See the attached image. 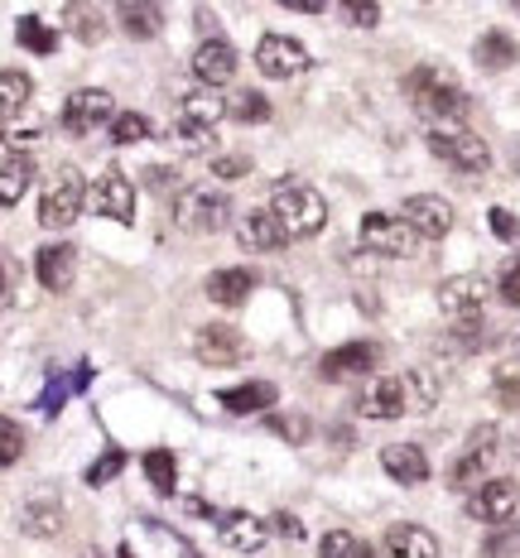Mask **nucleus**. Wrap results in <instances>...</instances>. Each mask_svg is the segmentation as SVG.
Segmentation results:
<instances>
[{
    "label": "nucleus",
    "mask_w": 520,
    "mask_h": 558,
    "mask_svg": "<svg viewBox=\"0 0 520 558\" xmlns=\"http://www.w3.org/2000/svg\"><path fill=\"white\" fill-rule=\"evenodd\" d=\"M404 97L414 101V111H420L430 125H462V116L472 111L468 92H462L444 68H430V63L410 68V77H404Z\"/></svg>",
    "instance_id": "1"
},
{
    "label": "nucleus",
    "mask_w": 520,
    "mask_h": 558,
    "mask_svg": "<svg viewBox=\"0 0 520 558\" xmlns=\"http://www.w3.org/2000/svg\"><path fill=\"white\" fill-rule=\"evenodd\" d=\"M438 313L448 318L462 342L477 347V332L487 323V279L482 275H454L438 284Z\"/></svg>",
    "instance_id": "2"
},
{
    "label": "nucleus",
    "mask_w": 520,
    "mask_h": 558,
    "mask_svg": "<svg viewBox=\"0 0 520 558\" xmlns=\"http://www.w3.org/2000/svg\"><path fill=\"white\" fill-rule=\"evenodd\" d=\"M270 213H275V222L285 227L289 241H309L328 227V203H323L318 189H309V183H280Z\"/></svg>",
    "instance_id": "3"
},
{
    "label": "nucleus",
    "mask_w": 520,
    "mask_h": 558,
    "mask_svg": "<svg viewBox=\"0 0 520 558\" xmlns=\"http://www.w3.org/2000/svg\"><path fill=\"white\" fill-rule=\"evenodd\" d=\"M424 140H430L434 159H444V165L458 169V173H487V169H492L487 140L472 135L468 125H430V131H424Z\"/></svg>",
    "instance_id": "4"
},
{
    "label": "nucleus",
    "mask_w": 520,
    "mask_h": 558,
    "mask_svg": "<svg viewBox=\"0 0 520 558\" xmlns=\"http://www.w3.org/2000/svg\"><path fill=\"white\" fill-rule=\"evenodd\" d=\"M231 217V193L227 189H183L173 203V227L189 236H213Z\"/></svg>",
    "instance_id": "5"
},
{
    "label": "nucleus",
    "mask_w": 520,
    "mask_h": 558,
    "mask_svg": "<svg viewBox=\"0 0 520 558\" xmlns=\"http://www.w3.org/2000/svg\"><path fill=\"white\" fill-rule=\"evenodd\" d=\"M83 207H87V179L73 165L53 169L49 189H44V197H39V227H49V231L73 227Z\"/></svg>",
    "instance_id": "6"
},
{
    "label": "nucleus",
    "mask_w": 520,
    "mask_h": 558,
    "mask_svg": "<svg viewBox=\"0 0 520 558\" xmlns=\"http://www.w3.org/2000/svg\"><path fill=\"white\" fill-rule=\"evenodd\" d=\"M217 121H222V101H213L207 92L183 97L179 121H173V140L183 145V155H198V149L217 145Z\"/></svg>",
    "instance_id": "7"
},
{
    "label": "nucleus",
    "mask_w": 520,
    "mask_h": 558,
    "mask_svg": "<svg viewBox=\"0 0 520 558\" xmlns=\"http://www.w3.org/2000/svg\"><path fill=\"white\" fill-rule=\"evenodd\" d=\"M362 246L372 251V255H390V260H404V255H414L420 236H414V227L404 222V217L366 213V217H362Z\"/></svg>",
    "instance_id": "8"
},
{
    "label": "nucleus",
    "mask_w": 520,
    "mask_h": 558,
    "mask_svg": "<svg viewBox=\"0 0 520 558\" xmlns=\"http://www.w3.org/2000/svg\"><path fill=\"white\" fill-rule=\"evenodd\" d=\"M58 121H63L68 135H92V131H101V125L116 121V101H111V92H101V87H83L63 101Z\"/></svg>",
    "instance_id": "9"
},
{
    "label": "nucleus",
    "mask_w": 520,
    "mask_h": 558,
    "mask_svg": "<svg viewBox=\"0 0 520 558\" xmlns=\"http://www.w3.org/2000/svg\"><path fill=\"white\" fill-rule=\"evenodd\" d=\"M520 506V486L511 476H487L482 486H472L468 496V515L482 520V525H501V520H511Z\"/></svg>",
    "instance_id": "10"
},
{
    "label": "nucleus",
    "mask_w": 520,
    "mask_h": 558,
    "mask_svg": "<svg viewBox=\"0 0 520 558\" xmlns=\"http://www.w3.org/2000/svg\"><path fill=\"white\" fill-rule=\"evenodd\" d=\"M87 207L111 222H135V189L121 169H107L97 183H87Z\"/></svg>",
    "instance_id": "11"
},
{
    "label": "nucleus",
    "mask_w": 520,
    "mask_h": 558,
    "mask_svg": "<svg viewBox=\"0 0 520 558\" xmlns=\"http://www.w3.org/2000/svg\"><path fill=\"white\" fill-rule=\"evenodd\" d=\"M193 356H198L203 366H241L251 356V342L237 328H227V323H207V328H198V337H193Z\"/></svg>",
    "instance_id": "12"
},
{
    "label": "nucleus",
    "mask_w": 520,
    "mask_h": 558,
    "mask_svg": "<svg viewBox=\"0 0 520 558\" xmlns=\"http://www.w3.org/2000/svg\"><path fill=\"white\" fill-rule=\"evenodd\" d=\"M309 49L299 39H289V34H265V39L256 44V68L265 77H299V73H309Z\"/></svg>",
    "instance_id": "13"
},
{
    "label": "nucleus",
    "mask_w": 520,
    "mask_h": 558,
    "mask_svg": "<svg viewBox=\"0 0 520 558\" xmlns=\"http://www.w3.org/2000/svg\"><path fill=\"white\" fill-rule=\"evenodd\" d=\"M400 217L414 227V236H430V241H444L448 231H454V207H448L444 197H434V193H414V197H404Z\"/></svg>",
    "instance_id": "14"
},
{
    "label": "nucleus",
    "mask_w": 520,
    "mask_h": 558,
    "mask_svg": "<svg viewBox=\"0 0 520 558\" xmlns=\"http://www.w3.org/2000/svg\"><path fill=\"white\" fill-rule=\"evenodd\" d=\"M410 410V400H404V380L400 376H380L372 380L362 395H356V414L372 418V424H390V418H400Z\"/></svg>",
    "instance_id": "15"
},
{
    "label": "nucleus",
    "mask_w": 520,
    "mask_h": 558,
    "mask_svg": "<svg viewBox=\"0 0 520 558\" xmlns=\"http://www.w3.org/2000/svg\"><path fill=\"white\" fill-rule=\"evenodd\" d=\"M376 362H380V347L376 342H347V347H338V352L323 356L318 376L338 386V380H352V376H372Z\"/></svg>",
    "instance_id": "16"
},
{
    "label": "nucleus",
    "mask_w": 520,
    "mask_h": 558,
    "mask_svg": "<svg viewBox=\"0 0 520 558\" xmlns=\"http://www.w3.org/2000/svg\"><path fill=\"white\" fill-rule=\"evenodd\" d=\"M217 534H222L227 549L261 554V544L270 539V520L251 515V510H222V515H217Z\"/></svg>",
    "instance_id": "17"
},
{
    "label": "nucleus",
    "mask_w": 520,
    "mask_h": 558,
    "mask_svg": "<svg viewBox=\"0 0 520 558\" xmlns=\"http://www.w3.org/2000/svg\"><path fill=\"white\" fill-rule=\"evenodd\" d=\"M34 275H39V284L49 289V294H68L73 275H77V251L68 246V241H53V246H44L34 255Z\"/></svg>",
    "instance_id": "18"
},
{
    "label": "nucleus",
    "mask_w": 520,
    "mask_h": 558,
    "mask_svg": "<svg viewBox=\"0 0 520 558\" xmlns=\"http://www.w3.org/2000/svg\"><path fill=\"white\" fill-rule=\"evenodd\" d=\"M492 458H496V428H477V434H472V444L462 448V458L454 462V472H448V482H454V486H482Z\"/></svg>",
    "instance_id": "19"
},
{
    "label": "nucleus",
    "mask_w": 520,
    "mask_h": 558,
    "mask_svg": "<svg viewBox=\"0 0 520 558\" xmlns=\"http://www.w3.org/2000/svg\"><path fill=\"white\" fill-rule=\"evenodd\" d=\"M237 241L246 251H285L289 246V236H285V227L275 222V213L270 207H251L246 217H241V227H237Z\"/></svg>",
    "instance_id": "20"
},
{
    "label": "nucleus",
    "mask_w": 520,
    "mask_h": 558,
    "mask_svg": "<svg viewBox=\"0 0 520 558\" xmlns=\"http://www.w3.org/2000/svg\"><path fill=\"white\" fill-rule=\"evenodd\" d=\"M193 73H198L203 87H222L237 77V49H231L227 39H207L198 44V53H193Z\"/></svg>",
    "instance_id": "21"
},
{
    "label": "nucleus",
    "mask_w": 520,
    "mask_h": 558,
    "mask_svg": "<svg viewBox=\"0 0 520 558\" xmlns=\"http://www.w3.org/2000/svg\"><path fill=\"white\" fill-rule=\"evenodd\" d=\"M380 468H386V476L400 482V486L430 482V458H424L420 444H390L386 452H380Z\"/></svg>",
    "instance_id": "22"
},
{
    "label": "nucleus",
    "mask_w": 520,
    "mask_h": 558,
    "mask_svg": "<svg viewBox=\"0 0 520 558\" xmlns=\"http://www.w3.org/2000/svg\"><path fill=\"white\" fill-rule=\"evenodd\" d=\"M34 97V77L20 73V68H0V135L20 121V111L29 107Z\"/></svg>",
    "instance_id": "23"
},
{
    "label": "nucleus",
    "mask_w": 520,
    "mask_h": 558,
    "mask_svg": "<svg viewBox=\"0 0 520 558\" xmlns=\"http://www.w3.org/2000/svg\"><path fill=\"white\" fill-rule=\"evenodd\" d=\"M380 549L386 558H438V539L424 525H390Z\"/></svg>",
    "instance_id": "24"
},
{
    "label": "nucleus",
    "mask_w": 520,
    "mask_h": 558,
    "mask_svg": "<svg viewBox=\"0 0 520 558\" xmlns=\"http://www.w3.org/2000/svg\"><path fill=\"white\" fill-rule=\"evenodd\" d=\"M251 289H256V270H217L207 275V299L222 308H241L251 299Z\"/></svg>",
    "instance_id": "25"
},
{
    "label": "nucleus",
    "mask_w": 520,
    "mask_h": 558,
    "mask_svg": "<svg viewBox=\"0 0 520 558\" xmlns=\"http://www.w3.org/2000/svg\"><path fill=\"white\" fill-rule=\"evenodd\" d=\"M472 58H477L482 73H506V68L520 58V49H516V39L506 29H487L477 39V49H472Z\"/></svg>",
    "instance_id": "26"
},
{
    "label": "nucleus",
    "mask_w": 520,
    "mask_h": 558,
    "mask_svg": "<svg viewBox=\"0 0 520 558\" xmlns=\"http://www.w3.org/2000/svg\"><path fill=\"white\" fill-rule=\"evenodd\" d=\"M275 390L270 380H246V386H237V390H222L217 400H222V410L227 414H261V410H270L275 404Z\"/></svg>",
    "instance_id": "27"
},
{
    "label": "nucleus",
    "mask_w": 520,
    "mask_h": 558,
    "mask_svg": "<svg viewBox=\"0 0 520 558\" xmlns=\"http://www.w3.org/2000/svg\"><path fill=\"white\" fill-rule=\"evenodd\" d=\"M20 530H25L29 539H53V534L63 530V506H58L53 496H39V501H29L20 510Z\"/></svg>",
    "instance_id": "28"
},
{
    "label": "nucleus",
    "mask_w": 520,
    "mask_h": 558,
    "mask_svg": "<svg viewBox=\"0 0 520 558\" xmlns=\"http://www.w3.org/2000/svg\"><path fill=\"white\" fill-rule=\"evenodd\" d=\"M116 20H121V29L131 34V39H155V34L165 29V10H159V5H141V0L116 5Z\"/></svg>",
    "instance_id": "29"
},
{
    "label": "nucleus",
    "mask_w": 520,
    "mask_h": 558,
    "mask_svg": "<svg viewBox=\"0 0 520 558\" xmlns=\"http://www.w3.org/2000/svg\"><path fill=\"white\" fill-rule=\"evenodd\" d=\"M29 183H34V159L10 155L5 165H0V207H15L20 197L29 193Z\"/></svg>",
    "instance_id": "30"
},
{
    "label": "nucleus",
    "mask_w": 520,
    "mask_h": 558,
    "mask_svg": "<svg viewBox=\"0 0 520 558\" xmlns=\"http://www.w3.org/2000/svg\"><path fill=\"white\" fill-rule=\"evenodd\" d=\"M87 380H92V366H77L73 376H53V380H49V390L39 395V414H49V418H53L68 400H73V395H83V390H87Z\"/></svg>",
    "instance_id": "31"
},
{
    "label": "nucleus",
    "mask_w": 520,
    "mask_h": 558,
    "mask_svg": "<svg viewBox=\"0 0 520 558\" xmlns=\"http://www.w3.org/2000/svg\"><path fill=\"white\" fill-rule=\"evenodd\" d=\"M145 476H149V486H155L159 496L179 492V462H173V452L169 448H149L145 452Z\"/></svg>",
    "instance_id": "32"
},
{
    "label": "nucleus",
    "mask_w": 520,
    "mask_h": 558,
    "mask_svg": "<svg viewBox=\"0 0 520 558\" xmlns=\"http://www.w3.org/2000/svg\"><path fill=\"white\" fill-rule=\"evenodd\" d=\"M492 395L501 410H516L520 414V356H511V362H501L492 371Z\"/></svg>",
    "instance_id": "33"
},
{
    "label": "nucleus",
    "mask_w": 520,
    "mask_h": 558,
    "mask_svg": "<svg viewBox=\"0 0 520 558\" xmlns=\"http://www.w3.org/2000/svg\"><path fill=\"white\" fill-rule=\"evenodd\" d=\"M15 39H20V49H29V53H53L58 49V34L44 25V20H34V15H25L15 25Z\"/></svg>",
    "instance_id": "34"
},
{
    "label": "nucleus",
    "mask_w": 520,
    "mask_h": 558,
    "mask_svg": "<svg viewBox=\"0 0 520 558\" xmlns=\"http://www.w3.org/2000/svg\"><path fill=\"white\" fill-rule=\"evenodd\" d=\"M231 121H241V125H265L270 121V101L261 97V92H237L231 97V107H227Z\"/></svg>",
    "instance_id": "35"
},
{
    "label": "nucleus",
    "mask_w": 520,
    "mask_h": 558,
    "mask_svg": "<svg viewBox=\"0 0 520 558\" xmlns=\"http://www.w3.org/2000/svg\"><path fill=\"white\" fill-rule=\"evenodd\" d=\"M318 558H376L372 549H366L356 534H347V530H328L323 534V544H318Z\"/></svg>",
    "instance_id": "36"
},
{
    "label": "nucleus",
    "mask_w": 520,
    "mask_h": 558,
    "mask_svg": "<svg viewBox=\"0 0 520 558\" xmlns=\"http://www.w3.org/2000/svg\"><path fill=\"white\" fill-rule=\"evenodd\" d=\"M149 135H155V125H149L145 111H116V121H111L116 145H135V140H149Z\"/></svg>",
    "instance_id": "37"
},
{
    "label": "nucleus",
    "mask_w": 520,
    "mask_h": 558,
    "mask_svg": "<svg viewBox=\"0 0 520 558\" xmlns=\"http://www.w3.org/2000/svg\"><path fill=\"white\" fill-rule=\"evenodd\" d=\"M400 380H404V400H410L414 410H434L438 404V380L430 371H410V376H400Z\"/></svg>",
    "instance_id": "38"
},
{
    "label": "nucleus",
    "mask_w": 520,
    "mask_h": 558,
    "mask_svg": "<svg viewBox=\"0 0 520 558\" xmlns=\"http://www.w3.org/2000/svg\"><path fill=\"white\" fill-rule=\"evenodd\" d=\"M20 452H25V428H20V418H0V468H15Z\"/></svg>",
    "instance_id": "39"
},
{
    "label": "nucleus",
    "mask_w": 520,
    "mask_h": 558,
    "mask_svg": "<svg viewBox=\"0 0 520 558\" xmlns=\"http://www.w3.org/2000/svg\"><path fill=\"white\" fill-rule=\"evenodd\" d=\"M121 468H125V452H121V448H107V452H101V458L87 468V486L116 482V476H121Z\"/></svg>",
    "instance_id": "40"
},
{
    "label": "nucleus",
    "mask_w": 520,
    "mask_h": 558,
    "mask_svg": "<svg viewBox=\"0 0 520 558\" xmlns=\"http://www.w3.org/2000/svg\"><path fill=\"white\" fill-rule=\"evenodd\" d=\"M265 424H270L275 434H285L289 444H304V438L314 434V424H309L304 414H270V418H265Z\"/></svg>",
    "instance_id": "41"
},
{
    "label": "nucleus",
    "mask_w": 520,
    "mask_h": 558,
    "mask_svg": "<svg viewBox=\"0 0 520 558\" xmlns=\"http://www.w3.org/2000/svg\"><path fill=\"white\" fill-rule=\"evenodd\" d=\"M68 20H73V29H77V39H83V44H97L101 39V15H97V10L73 5V10H68Z\"/></svg>",
    "instance_id": "42"
},
{
    "label": "nucleus",
    "mask_w": 520,
    "mask_h": 558,
    "mask_svg": "<svg viewBox=\"0 0 520 558\" xmlns=\"http://www.w3.org/2000/svg\"><path fill=\"white\" fill-rule=\"evenodd\" d=\"M487 227H492V236H501V241H520V222H516V213H506V207H492L487 213Z\"/></svg>",
    "instance_id": "43"
},
{
    "label": "nucleus",
    "mask_w": 520,
    "mask_h": 558,
    "mask_svg": "<svg viewBox=\"0 0 520 558\" xmlns=\"http://www.w3.org/2000/svg\"><path fill=\"white\" fill-rule=\"evenodd\" d=\"M241 173H251V159L246 155H217L213 159V179H241Z\"/></svg>",
    "instance_id": "44"
},
{
    "label": "nucleus",
    "mask_w": 520,
    "mask_h": 558,
    "mask_svg": "<svg viewBox=\"0 0 520 558\" xmlns=\"http://www.w3.org/2000/svg\"><path fill=\"white\" fill-rule=\"evenodd\" d=\"M516 549H520V530H501V534H492V539L482 544V554H487V558H506Z\"/></svg>",
    "instance_id": "45"
},
{
    "label": "nucleus",
    "mask_w": 520,
    "mask_h": 558,
    "mask_svg": "<svg viewBox=\"0 0 520 558\" xmlns=\"http://www.w3.org/2000/svg\"><path fill=\"white\" fill-rule=\"evenodd\" d=\"M342 20L356 29H376L380 25V5H342Z\"/></svg>",
    "instance_id": "46"
},
{
    "label": "nucleus",
    "mask_w": 520,
    "mask_h": 558,
    "mask_svg": "<svg viewBox=\"0 0 520 558\" xmlns=\"http://www.w3.org/2000/svg\"><path fill=\"white\" fill-rule=\"evenodd\" d=\"M15 279H20V260L10 251H0V304L15 294Z\"/></svg>",
    "instance_id": "47"
},
{
    "label": "nucleus",
    "mask_w": 520,
    "mask_h": 558,
    "mask_svg": "<svg viewBox=\"0 0 520 558\" xmlns=\"http://www.w3.org/2000/svg\"><path fill=\"white\" fill-rule=\"evenodd\" d=\"M501 299L506 304H520V260H511L501 270Z\"/></svg>",
    "instance_id": "48"
},
{
    "label": "nucleus",
    "mask_w": 520,
    "mask_h": 558,
    "mask_svg": "<svg viewBox=\"0 0 520 558\" xmlns=\"http://www.w3.org/2000/svg\"><path fill=\"white\" fill-rule=\"evenodd\" d=\"M270 530H280V534H285V539H304V525H299V520H294V515H289V510H280V515H275V520H270Z\"/></svg>",
    "instance_id": "49"
},
{
    "label": "nucleus",
    "mask_w": 520,
    "mask_h": 558,
    "mask_svg": "<svg viewBox=\"0 0 520 558\" xmlns=\"http://www.w3.org/2000/svg\"><path fill=\"white\" fill-rule=\"evenodd\" d=\"M116 558H135V554H131V544H121V549H116Z\"/></svg>",
    "instance_id": "50"
},
{
    "label": "nucleus",
    "mask_w": 520,
    "mask_h": 558,
    "mask_svg": "<svg viewBox=\"0 0 520 558\" xmlns=\"http://www.w3.org/2000/svg\"><path fill=\"white\" fill-rule=\"evenodd\" d=\"M77 558H101V554H97V549H83V554H77Z\"/></svg>",
    "instance_id": "51"
},
{
    "label": "nucleus",
    "mask_w": 520,
    "mask_h": 558,
    "mask_svg": "<svg viewBox=\"0 0 520 558\" xmlns=\"http://www.w3.org/2000/svg\"><path fill=\"white\" fill-rule=\"evenodd\" d=\"M516 173H520V155H516Z\"/></svg>",
    "instance_id": "52"
}]
</instances>
